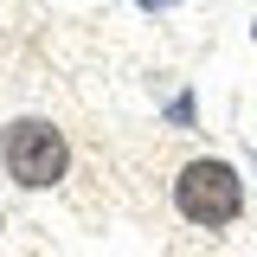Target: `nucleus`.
Returning a JSON list of instances; mask_svg holds the SVG:
<instances>
[{"label":"nucleus","instance_id":"1","mask_svg":"<svg viewBox=\"0 0 257 257\" xmlns=\"http://www.w3.org/2000/svg\"><path fill=\"white\" fill-rule=\"evenodd\" d=\"M174 212L187 225H206V231H219L244 212V180H238V167L219 155L206 161H187L180 174H174Z\"/></svg>","mask_w":257,"mask_h":257},{"label":"nucleus","instance_id":"2","mask_svg":"<svg viewBox=\"0 0 257 257\" xmlns=\"http://www.w3.org/2000/svg\"><path fill=\"white\" fill-rule=\"evenodd\" d=\"M0 161H7V174L20 180V187H58L64 167H71V142H64V128H52L45 116H20V122L0 128Z\"/></svg>","mask_w":257,"mask_h":257},{"label":"nucleus","instance_id":"4","mask_svg":"<svg viewBox=\"0 0 257 257\" xmlns=\"http://www.w3.org/2000/svg\"><path fill=\"white\" fill-rule=\"evenodd\" d=\"M0 231H7V219H0Z\"/></svg>","mask_w":257,"mask_h":257},{"label":"nucleus","instance_id":"3","mask_svg":"<svg viewBox=\"0 0 257 257\" xmlns=\"http://www.w3.org/2000/svg\"><path fill=\"white\" fill-rule=\"evenodd\" d=\"M135 7H167V0H135Z\"/></svg>","mask_w":257,"mask_h":257},{"label":"nucleus","instance_id":"5","mask_svg":"<svg viewBox=\"0 0 257 257\" xmlns=\"http://www.w3.org/2000/svg\"><path fill=\"white\" fill-rule=\"evenodd\" d=\"M251 32H257V26H251Z\"/></svg>","mask_w":257,"mask_h":257}]
</instances>
